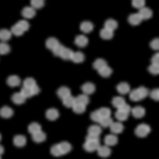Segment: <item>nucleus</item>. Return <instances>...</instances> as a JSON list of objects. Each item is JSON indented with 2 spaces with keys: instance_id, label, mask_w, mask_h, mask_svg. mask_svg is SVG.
I'll list each match as a JSON object with an SVG mask.
<instances>
[{
  "instance_id": "1",
  "label": "nucleus",
  "mask_w": 159,
  "mask_h": 159,
  "mask_svg": "<svg viewBox=\"0 0 159 159\" xmlns=\"http://www.w3.org/2000/svg\"><path fill=\"white\" fill-rule=\"evenodd\" d=\"M149 94V91L145 87H140L130 92L129 98L132 101H139L146 98Z\"/></svg>"
},
{
  "instance_id": "2",
  "label": "nucleus",
  "mask_w": 159,
  "mask_h": 159,
  "mask_svg": "<svg viewBox=\"0 0 159 159\" xmlns=\"http://www.w3.org/2000/svg\"><path fill=\"white\" fill-rule=\"evenodd\" d=\"M100 146V141L88 139L85 140V143L83 144V148L87 152H92L97 151Z\"/></svg>"
},
{
  "instance_id": "3",
  "label": "nucleus",
  "mask_w": 159,
  "mask_h": 159,
  "mask_svg": "<svg viewBox=\"0 0 159 159\" xmlns=\"http://www.w3.org/2000/svg\"><path fill=\"white\" fill-rule=\"evenodd\" d=\"M151 132L150 126L145 124H141L138 125L135 130L136 135L139 138L146 137Z\"/></svg>"
},
{
  "instance_id": "4",
  "label": "nucleus",
  "mask_w": 159,
  "mask_h": 159,
  "mask_svg": "<svg viewBox=\"0 0 159 159\" xmlns=\"http://www.w3.org/2000/svg\"><path fill=\"white\" fill-rule=\"evenodd\" d=\"M22 16L27 19L34 18L36 14L35 9L30 7H25L21 11Z\"/></svg>"
},
{
  "instance_id": "5",
  "label": "nucleus",
  "mask_w": 159,
  "mask_h": 159,
  "mask_svg": "<svg viewBox=\"0 0 159 159\" xmlns=\"http://www.w3.org/2000/svg\"><path fill=\"white\" fill-rule=\"evenodd\" d=\"M81 90L84 94L88 96L91 94L96 90V87L94 84L91 82H87L81 87Z\"/></svg>"
},
{
  "instance_id": "6",
  "label": "nucleus",
  "mask_w": 159,
  "mask_h": 159,
  "mask_svg": "<svg viewBox=\"0 0 159 159\" xmlns=\"http://www.w3.org/2000/svg\"><path fill=\"white\" fill-rule=\"evenodd\" d=\"M133 116L136 118H141L144 116L145 110L143 107L141 106H136L131 109Z\"/></svg>"
},
{
  "instance_id": "7",
  "label": "nucleus",
  "mask_w": 159,
  "mask_h": 159,
  "mask_svg": "<svg viewBox=\"0 0 159 159\" xmlns=\"http://www.w3.org/2000/svg\"><path fill=\"white\" fill-rule=\"evenodd\" d=\"M139 14L141 16L142 20H147L152 17L153 13L152 10L150 9V8L144 7L139 9Z\"/></svg>"
},
{
  "instance_id": "8",
  "label": "nucleus",
  "mask_w": 159,
  "mask_h": 159,
  "mask_svg": "<svg viewBox=\"0 0 159 159\" xmlns=\"http://www.w3.org/2000/svg\"><path fill=\"white\" fill-rule=\"evenodd\" d=\"M104 141L105 144L108 147L114 146L118 143V138L115 135L109 134L105 136Z\"/></svg>"
},
{
  "instance_id": "9",
  "label": "nucleus",
  "mask_w": 159,
  "mask_h": 159,
  "mask_svg": "<svg viewBox=\"0 0 159 159\" xmlns=\"http://www.w3.org/2000/svg\"><path fill=\"white\" fill-rule=\"evenodd\" d=\"M7 84L10 87H15L19 86L21 84V80L17 75H11L7 79Z\"/></svg>"
},
{
  "instance_id": "10",
  "label": "nucleus",
  "mask_w": 159,
  "mask_h": 159,
  "mask_svg": "<svg viewBox=\"0 0 159 159\" xmlns=\"http://www.w3.org/2000/svg\"><path fill=\"white\" fill-rule=\"evenodd\" d=\"M97 151H98V155L103 158L108 157L111 152V149L107 145H105V146L100 145L98 148Z\"/></svg>"
},
{
  "instance_id": "11",
  "label": "nucleus",
  "mask_w": 159,
  "mask_h": 159,
  "mask_svg": "<svg viewBox=\"0 0 159 159\" xmlns=\"http://www.w3.org/2000/svg\"><path fill=\"white\" fill-rule=\"evenodd\" d=\"M75 43L80 47H85L88 43V39L84 35H79L75 38Z\"/></svg>"
},
{
  "instance_id": "12",
  "label": "nucleus",
  "mask_w": 159,
  "mask_h": 159,
  "mask_svg": "<svg viewBox=\"0 0 159 159\" xmlns=\"http://www.w3.org/2000/svg\"><path fill=\"white\" fill-rule=\"evenodd\" d=\"M57 94L59 98L63 100L68 96L71 95V92L69 88L61 87L57 91Z\"/></svg>"
},
{
  "instance_id": "13",
  "label": "nucleus",
  "mask_w": 159,
  "mask_h": 159,
  "mask_svg": "<svg viewBox=\"0 0 159 159\" xmlns=\"http://www.w3.org/2000/svg\"><path fill=\"white\" fill-rule=\"evenodd\" d=\"M124 127L120 122H113L110 126V131L114 134H119L123 132Z\"/></svg>"
},
{
  "instance_id": "14",
  "label": "nucleus",
  "mask_w": 159,
  "mask_h": 159,
  "mask_svg": "<svg viewBox=\"0 0 159 159\" xmlns=\"http://www.w3.org/2000/svg\"><path fill=\"white\" fill-rule=\"evenodd\" d=\"M58 145L62 155L68 153L72 150L71 145L67 142H62L58 144Z\"/></svg>"
},
{
  "instance_id": "15",
  "label": "nucleus",
  "mask_w": 159,
  "mask_h": 159,
  "mask_svg": "<svg viewBox=\"0 0 159 159\" xmlns=\"http://www.w3.org/2000/svg\"><path fill=\"white\" fill-rule=\"evenodd\" d=\"M128 20L130 25H136L141 24V22L143 20L141 16H139V13H134V14L130 15L129 16Z\"/></svg>"
},
{
  "instance_id": "16",
  "label": "nucleus",
  "mask_w": 159,
  "mask_h": 159,
  "mask_svg": "<svg viewBox=\"0 0 159 159\" xmlns=\"http://www.w3.org/2000/svg\"><path fill=\"white\" fill-rule=\"evenodd\" d=\"M117 90L120 94H127L130 91V86L126 82H121L117 86Z\"/></svg>"
},
{
  "instance_id": "17",
  "label": "nucleus",
  "mask_w": 159,
  "mask_h": 159,
  "mask_svg": "<svg viewBox=\"0 0 159 159\" xmlns=\"http://www.w3.org/2000/svg\"><path fill=\"white\" fill-rule=\"evenodd\" d=\"M13 114V110L8 106H4L0 109V116L5 118L11 117Z\"/></svg>"
},
{
  "instance_id": "18",
  "label": "nucleus",
  "mask_w": 159,
  "mask_h": 159,
  "mask_svg": "<svg viewBox=\"0 0 159 159\" xmlns=\"http://www.w3.org/2000/svg\"><path fill=\"white\" fill-rule=\"evenodd\" d=\"M46 116L50 120H55L59 117V112L56 109H49L46 111Z\"/></svg>"
},
{
  "instance_id": "19",
  "label": "nucleus",
  "mask_w": 159,
  "mask_h": 159,
  "mask_svg": "<svg viewBox=\"0 0 159 159\" xmlns=\"http://www.w3.org/2000/svg\"><path fill=\"white\" fill-rule=\"evenodd\" d=\"M13 143L16 147H24L26 143V138L22 135H17L13 139Z\"/></svg>"
},
{
  "instance_id": "20",
  "label": "nucleus",
  "mask_w": 159,
  "mask_h": 159,
  "mask_svg": "<svg viewBox=\"0 0 159 159\" xmlns=\"http://www.w3.org/2000/svg\"><path fill=\"white\" fill-rule=\"evenodd\" d=\"M25 99L20 92H16L12 96V101L16 105H21L25 102Z\"/></svg>"
},
{
  "instance_id": "21",
  "label": "nucleus",
  "mask_w": 159,
  "mask_h": 159,
  "mask_svg": "<svg viewBox=\"0 0 159 159\" xmlns=\"http://www.w3.org/2000/svg\"><path fill=\"white\" fill-rule=\"evenodd\" d=\"M63 103L65 107L67 108H72L76 103V99L72 95L68 96L67 97L62 100Z\"/></svg>"
},
{
  "instance_id": "22",
  "label": "nucleus",
  "mask_w": 159,
  "mask_h": 159,
  "mask_svg": "<svg viewBox=\"0 0 159 159\" xmlns=\"http://www.w3.org/2000/svg\"><path fill=\"white\" fill-rule=\"evenodd\" d=\"M60 43L58 40L54 37H50L46 40V46L48 49L52 51Z\"/></svg>"
},
{
  "instance_id": "23",
  "label": "nucleus",
  "mask_w": 159,
  "mask_h": 159,
  "mask_svg": "<svg viewBox=\"0 0 159 159\" xmlns=\"http://www.w3.org/2000/svg\"><path fill=\"white\" fill-rule=\"evenodd\" d=\"M80 29L83 33L88 34L90 33L93 29V25L91 22L84 21L81 24Z\"/></svg>"
},
{
  "instance_id": "24",
  "label": "nucleus",
  "mask_w": 159,
  "mask_h": 159,
  "mask_svg": "<svg viewBox=\"0 0 159 159\" xmlns=\"http://www.w3.org/2000/svg\"><path fill=\"white\" fill-rule=\"evenodd\" d=\"M12 36V33L10 31L7 29L0 30V40L2 42H6L10 39Z\"/></svg>"
},
{
  "instance_id": "25",
  "label": "nucleus",
  "mask_w": 159,
  "mask_h": 159,
  "mask_svg": "<svg viewBox=\"0 0 159 159\" xmlns=\"http://www.w3.org/2000/svg\"><path fill=\"white\" fill-rule=\"evenodd\" d=\"M32 139H33V141H34L36 143H41V142L45 141L46 135L44 132H42L41 130L38 133L32 135Z\"/></svg>"
},
{
  "instance_id": "26",
  "label": "nucleus",
  "mask_w": 159,
  "mask_h": 159,
  "mask_svg": "<svg viewBox=\"0 0 159 159\" xmlns=\"http://www.w3.org/2000/svg\"><path fill=\"white\" fill-rule=\"evenodd\" d=\"M118 27L117 22L114 19H108L105 22V28L108 29L109 30L114 31Z\"/></svg>"
},
{
  "instance_id": "27",
  "label": "nucleus",
  "mask_w": 159,
  "mask_h": 159,
  "mask_svg": "<svg viewBox=\"0 0 159 159\" xmlns=\"http://www.w3.org/2000/svg\"><path fill=\"white\" fill-rule=\"evenodd\" d=\"M85 58L84 55L81 52H73L71 60L75 63H80L84 61Z\"/></svg>"
},
{
  "instance_id": "28",
  "label": "nucleus",
  "mask_w": 159,
  "mask_h": 159,
  "mask_svg": "<svg viewBox=\"0 0 159 159\" xmlns=\"http://www.w3.org/2000/svg\"><path fill=\"white\" fill-rule=\"evenodd\" d=\"M102 132L101 127L97 125H91L88 129V134L99 136Z\"/></svg>"
},
{
  "instance_id": "29",
  "label": "nucleus",
  "mask_w": 159,
  "mask_h": 159,
  "mask_svg": "<svg viewBox=\"0 0 159 159\" xmlns=\"http://www.w3.org/2000/svg\"><path fill=\"white\" fill-rule=\"evenodd\" d=\"M125 103H126L125 99L121 97H115L112 99V105L117 109L120 108Z\"/></svg>"
},
{
  "instance_id": "30",
  "label": "nucleus",
  "mask_w": 159,
  "mask_h": 159,
  "mask_svg": "<svg viewBox=\"0 0 159 159\" xmlns=\"http://www.w3.org/2000/svg\"><path fill=\"white\" fill-rule=\"evenodd\" d=\"M42 130V127L38 123L34 122L30 124L28 127V131L31 134H35Z\"/></svg>"
},
{
  "instance_id": "31",
  "label": "nucleus",
  "mask_w": 159,
  "mask_h": 159,
  "mask_svg": "<svg viewBox=\"0 0 159 159\" xmlns=\"http://www.w3.org/2000/svg\"><path fill=\"white\" fill-rule=\"evenodd\" d=\"M100 35L103 39H110L114 36V32L104 28L100 31Z\"/></svg>"
},
{
  "instance_id": "32",
  "label": "nucleus",
  "mask_w": 159,
  "mask_h": 159,
  "mask_svg": "<svg viewBox=\"0 0 159 159\" xmlns=\"http://www.w3.org/2000/svg\"><path fill=\"white\" fill-rule=\"evenodd\" d=\"M73 52L71 49L65 47L60 57L64 60H71Z\"/></svg>"
},
{
  "instance_id": "33",
  "label": "nucleus",
  "mask_w": 159,
  "mask_h": 159,
  "mask_svg": "<svg viewBox=\"0 0 159 159\" xmlns=\"http://www.w3.org/2000/svg\"><path fill=\"white\" fill-rule=\"evenodd\" d=\"M107 65V61H106L105 60H103L102 58H98L97 60H96L93 63V66L94 69L99 70Z\"/></svg>"
},
{
  "instance_id": "34",
  "label": "nucleus",
  "mask_w": 159,
  "mask_h": 159,
  "mask_svg": "<svg viewBox=\"0 0 159 159\" xmlns=\"http://www.w3.org/2000/svg\"><path fill=\"white\" fill-rule=\"evenodd\" d=\"M98 72L101 76H102L103 78H108L112 74V70L107 65L98 70Z\"/></svg>"
},
{
  "instance_id": "35",
  "label": "nucleus",
  "mask_w": 159,
  "mask_h": 159,
  "mask_svg": "<svg viewBox=\"0 0 159 159\" xmlns=\"http://www.w3.org/2000/svg\"><path fill=\"white\" fill-rule=\"evenodd\" d=\"M75 99L76 103H80L82 105H84L85 106L89 103L90 101L88 96L84 94L79 95L77 97H75Z\"/></svg>"
},
{
  "instance_id": "36",
  "label": "nucleus",
  "mask_w": 159,
  "mask_h": 159,
  "mask_svg": "<svg viewBox=\"0 0 159 159\" xmlns=\"http://www.w3.org/2000/svg\"><path fill=\"white\" fill-rule=\"evenodd\" d=\"M129 114H127L126 112L118 109L117 111L115 112V117L119 121H125L127 120L129 117Z\"/></svg>"
},
{
  "instance_id": "37",
  "label": "nucleus",
  "mask_w": 159,
  "mask_h": 159,
  "mask_svg": "<svg viewBox=\"0 0 159 159\" xmlns=\"http://www.w3.org/2000/svg\"><path fill=\"white\" fill-rule=\"evenodd\" d=\"M36 80L33 78H26L23 82V87L31 89L34 86L36 85Z\"/></svg>"
},
{
  "instance_id": "38",
  "label": "nucleus",
  "mask_w": 159,
  "mask_h": 159,
  "mask_svg": "<svg viewBox=\"0 0 159 159\" xmlns=\"http://www.w3.org/2000/svg\"><path fill=\"white\" fill-rule=\"evenodd\" d=\"M10 46L7 43L5 42L0 43V54H7L10 52Z\"/></svg>"
},
{
  "instance_id": "39",
  "label": "nucleus",
  "mask_w": 159,
  "mask_h": 159,
  "mask_svg": "<svg viewBox=\"0 0 159 159\" xmlns=\"http://www.w3.org/2000/svg\"><path fill=\"white\" fill-rule=\"evenodd\" d=\"M98 112L101 118H103L110 117L111 115V110L110 109L106 107H102L98 110Z\"/></svg>"
},
{
  "instance_id": "40",
  "label": "nucleus",
  "mask_w": 159,
  "mask_h": 159,
  "mask_svg": "<svg viewBox=\"0 0 159 159\" xmlns=\"http://www.w3.org/2000/svg\"><path fill=\"white\" fill-rule=\"evenodd\" d=\"M73 110L76 114H82L86 109V106L80 103H76L72 107Z\"/></svg>"
},
{
  "instance_id": "41",
  "label": "nucleus",
  "mask_w": 159,
  "mask_h": 159,
  "mask_svg": "<svg viewBox=\"0 0 159 159\" xmlns=\"http://www.w3.org/2000/svg\"><path fill=\"white\" fill-rule=\"evenodd\" d=\"M11 32L16 36H20L24 34V31L16 24L11 28Z\"/></svg>"
},
{
  "instance_id": "42",
  "label": "nucleus",
  "mask_w": 159,
  "mask_h": 159,
  "mask_svg": "<svg viewBox=\"0 0 159 159\" xmlns=\"http://www.w3.org/2000/svg\"><path fill=\"white\" fill-rule=\"evenodd\" d=\"M114 121L112 120V118L110 117L103 118H101V120L100 121V125L104 128H107L110 127Z\"/></svg>"
},
{
  "instance_id": "43",
  "label": "nucleus",
  "mask_w": 159,
  "mask_h": 159,
  "mask_svg": "<svg viewBox=\"0 0 159 159\" xmlns=\"http://www.w3.org/2000/svg\"><path fill=\"white\" fill-rule=\"evenodd\" d=\"M30 3L31 7H33L34 9H41L45 4V2L42 0H32L31 1Z\"/></svg>"
},
{
  "instance_id": "44",
  "label": "nucleus",
  "mask_w": 159,
  "mask_h": 159,
  "mask_svg": "<svg viewBox=\"0 0 159 159\" xmlns=\"http://www.w3.org/2000/svg\"><path fill=\"white\" fill-rule=\"evenodd\" d=\"M20 92L25 99L31 98V97L33 96L31 89L27 88H25V87H22L21 89Z\"/></svg>"
},
{
  "instance_id": "45",
  "label": "nucleus",
  "mask_w": 159,
  "mask_h": 159,
  "mask_svg": "<svg viewBox=\"0 0 159 159\" xmlns=\"http://www.w3.org/2000/svg\"><path fill=\"white\" fill-rule=\"evenodd\" d=\"M16 24L25 31L28 30L30 27L29 22L25 20H21L19 21Z\"/></svg>"
},
{
  "instance_id": "46",
  "label": "nucleus",
  "mask_w": 159,
  "mask_h": 159,
  "mask_svg": "<svg viewBox=\"0 0 159 159\" xmlns=\"http://www.w3.org/2000/svg\"><path fill=\"white\" fill-rule=\"evenodd\" d=\"M51 152L52 156L56 157H58L62 156L60 148H59V147H58V144H57L54 145L51 148Z\"/></svg>"
},
{
  "instance_id": "47",
  "label": "nucleus",
  "mask_w": 159,
  "mask_h": 159,
  "mask_svg": "<svg viewBox=\"0 0 159 159\" xmlns=\"http://www.w3.org/2000/svg\"><path fill=\"white\" fill-rule=\"evenodd\" d=\"M132 6L134 7L141 9L142 7H144L145 1L143 0H133L132 1Z\"/></svg>"
},
{
  "instance_id": "48",
  "label": "nucleus",
  "mask_w": 159,
  "mask_h": 159,
  "mask_svg": "<svg viewBox=\"0 0 159 159\" xmlns=\"http://www.w3.org/2000/svg\"><path fill=\"white\" fill-rule=\"evenodd\" d=\"M64 48H65V47L63 45H62L60 43H59L58 45L54 49L52 50L53 54L54 55V56H60Z\"/></svg>"
},
{
  "instance_id": "49",
  "label": "nucleus",
  "mask_w": 159,
  "mask_h": 159,
  "mask_svg": "<svg viewBox=\"0 0 159 159\" xmlns=\"http://www.w3.org/2000/svg\"><path fill=\"white\" fill-rule=\"evenodd\" d=\"M90 118L92 121L96 122V123H99L100 121L101 120V116H100L98 110L94 111L91 114Z\"/></svg>"
},
{
  "instance_id": "50",
  "label": "nucleus",
  "mask_w": 159,
  "mask_h": 159,
  "mask_svg": "<svg viewBox=\"0 0 159 159\" xmlns=\"http://www.w3.org/2000/svg\"><path fill=\"white\" fill-rule=\"evenodd\" d=\"M148 70L151 74L157 75L159 73V65L151 64V65L148 67Z\"/></svg>"
},
{
  "instance_id": "51",
  "label": "nucleus",
  "mask_w": 159,
  "mask_h": 159,
  "mask_svg": "<svg viewBox=\"0 0 159 159\" xmlns=\"http://www.w3.org/2000/svg\"><path fill=\"white\" fill-rule=\"evenodd\" d=\"M150 97L152 99L156 101H158L159 99V89H155L151 92L150 94Z\"/></svg>"
},
{
  "instance_id": "52",
  "label": "nucleus",
  "mask_w": 159,
  "mask_h": 159,
  "mask_svg": "<svg viewBox=\"0 0 159 159\" xmlns=\"http://www.w3.org/2000/svg\"><path fill=\"white\" fill-rule=\"evenodd\" d=\"M150 47L153 50H158L159 49V38H156L150 43Z\"/></svg>"
},
{
  "instance_id": "53",
  "label": "nucleus",
  "mask_w": 159,
  "mask_h": 159,
  "mask_svg": "<svg viewBox=\"0 0 159 159\" xmlns=\"http://www.w3.org/2000/svg\"><path fill=\"white\" fill-rule=\"evenodd\" d=\"M131 109H132V108H130V106L128 105V104H127L126 103L123 105L120 108L118 109V110H121L124 112H126L127 114H129V112L131 111Z\"/></svg>"
},
{
  "instance_id": "54",
  "label": "nucleus",
  "mask_w": 159,
  "mask_h": 159,
  "mask_svg": "<svg viewBox=\"0 0 159 159\" xmlns=\"http://www.w3.org/2000/svg\"><path fill=\"white\" fill-rule=\"evenodd\" d=\"M151 63L152 64L159 65V53H156L152 56L151 58Z\"/></svg>"
},
{
  "instance_id": "55",
  "label": "nucleus",
  "mask_w": 159,
  "mask_h": 159,
  "mask_svg": "<svg viewBox=\"0 0 159 159\" xmlns=\"http://www.w3.org/2000/svg\"><path fill=\"white\" fill-rule=\"evenodd\" d=\"M31 90L33 96H34V95L38 94L39 93L40 91V89L39 87H38V85L36 84V85H34L33 88H31Z\"/></svg>"
},
{
  "instance_id": "56",
  "label": "nucleus",
  "mask_w": 159,
  "mask_h": 159,
  "mask_svg": "<svg viewBox=\"0 0 159 159\" xmlns=\"http://www.w3.org/2000/svg\"><path fill=\"white\" fill-rule=\"evenodd\" d=\"M3 147H2V145H0V156H1V155H2V154L3 153Z\"/></svg>"
},
{
  "instance_id": "57",
  "label": "nucleus",
  "mask_w": 159,
  "mask_h": 159,
  "mask_svg": "<svg viewBox=\"0 0 159 159\" xmlns=\"http://www.w3.org/2000/svg\"><path fill=\"white\" fill-rule=\"evenodd\" d=\"M1 138H2V136H1V135L0 134V141L1 140Z\"/></svg>"
},
{
  "instance_id": "58",
  "label": "nucleus",
  "mask_w": 159,
  "mask_h": 159,
  "mask_svg": "<svg viewBox=\"0 0 159 159\" xmlns=\"http://www.w3.org/2000/svg\"><path fill=\"white\" fill-rule=\"evenodd\" d=\"M0 159H1V156H0Z\"/></svg>"
}]
</instances>
